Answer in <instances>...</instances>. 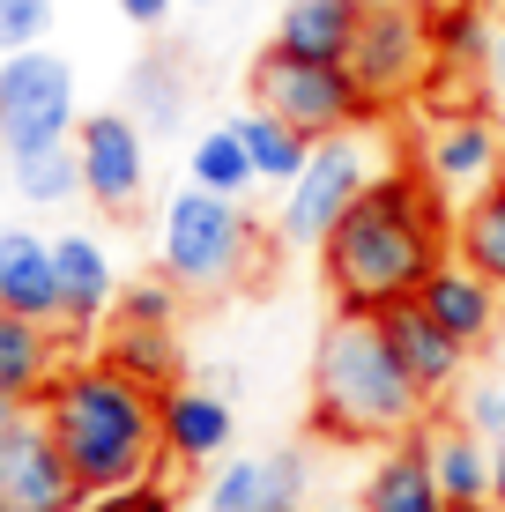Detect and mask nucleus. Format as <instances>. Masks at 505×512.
Wrapping results in <instances>:
<instances>
[{
  "label": "nucleus",
  "instance_id": "nucleus-1",
  "mask_svg": "<svg viewBox=\"0 0 505 512\" xmlns=\"http://www.w3.org/2000/svg\"><path fill=\"white\" fill-rule=\"evenodd\" d=\"M439 260H454V208L424 171H379L357 193V208L320 245V282L335 312L379 320L387 305H409Z\"/></svg>",
  "mask_w": 505,
  "mask_h": 512
},
{
  "label": "nucleus",
  "instance_id": "nucleus-2",
  "mask_svg": "<svg viewBox=\"0 0 505 512\" xmlns=\"http://www.w3.org/2000/svg\"><path fill=\"white\" fill-rule=\"evenodd\" d=\"M424 386L402 372L387 327L335 312L312 349V431L327 446H402L424 431Z\"/></svg>",
  "mask_w": 505,
  "mask_h": 512
},
{
  "label": "nucleus",
  "instance_id": "nucleus-3",
  "mask_svg": "<svg viewBox=\"0 0 505 512\" xmlns=\"http://www.w3.org/2000/svg\"><path fill=\"white\" fill-rule=\"evenodd\" d=\"M52 446L67 453V468L82 475V490H127L149 483L164 468V431H156V394L134 386L112 364H75V372L52 379V394L38 401Z\"/></svg>",
  "mask_w": 505,
  "mask_h": 512
},
{
  "label": "nucleus",
  "instance_id": "nucleus-4",
  "mask_svg": "<svg viewBox=\"0 0 505 512\" xmlns=\"http://www.w3.org/2000/svg\"><path fill=\"white\" fill-rule=\"evenodd\" d=\"M156 260H164V275L179 282L186 297H216V290H231V282L253 275L260 231H253L246 201H223V193L186 186V193H171V201H164Z\"/></svg>",
  "mask_w": 505,
  "mask_h": 512
},
{
  "label": "nucleus",
  "instance_id": "nucleus-5",
  "mask_svg": "<svg viewBox=\"0 0 505 512\" xmlns=\"http://www.w3.org/2000/svg\"><path fill=\"white\" fill-rule=\"evenodd\" d=\"M246 90H253L260 112L290 119V127H298L305 141H335V134H357L364 119H379L372 104H364V90H357L350 67L298 60V52H283V45H268V52L253 60Z\"/></svg>",
  "mask_w": 505,
  "mask_h": 512
},
{
  "label": "nucleus",
  "instance_id": "nucleus-6",
  "mask_svg": "<svg viewBox=\"0 0 505 512\" xmlns=\"http://www.w3.org/2000/svg\"><path fill=\"white\" fill-rule=\"evenodd\" d=\"M75 127H82L75 67H67L60 52H45V45L8 52V60H0V149H8V164L75 141Z\"/></svg>",
  "mask_w": 505,
  "mask_h": 512
},
{
  "label": "nucleus",
  "instance_id": "nucleus-7",
  "mask_svg": "<svg viewBox=\"0 0 505 512\" xmlns=\"http://www.w3.org/2000/svg\"><path fill=\"white\" fill-rule=\"evenodd\" d=\"M372 179H379V171H372V149H364L357 134L312 141V164L283 186V216H275L283 245H312V253H320L327 231L357 208V193L372 186Z\"/></svg>",
  "mask_w": 505,
  "mask_h": 512
},
{
  "label": "nucleus",
  "instance_id": "nucleus-8",
  "mask_svg": "<svg viewBox=\"0 0 505 512\" xmlns=\"http://www.w3.org/2000/svg\"><path fill=\"white\" fill-rule=\"evenodd\" d=\"M350 75L372 112L416 97L431 75H439V52H431V23L424 8H364V30L350 45Z\"/></svg>",
  "mask_w": 505,
  "mask_h": 512
},
{
  "label": "nucleus",
  "instance_id": "nucleus-9",
  "mask_svg": "<svg viewBox=\"0 0 505 512\" xmlns=\"http://www.w3.org/2000/svg\"><path fill=\"white\" fill-rule=\"evenodd\" d=\"M82 156V201H97L104 216H134L149 193V127L134 112H90L75 127Z\"/></svg>",
  "mask_w": 505,
  "mask_h": 512
},
{
  "label": "nucleus",
  "instance_id": "nucleus-10",
  "mask_svg": "<svg viewBox=\"0 0 505 512\" xmlns=\"http://www.w3.org/2000/svg\"><path fill=\"white\" fill-rule=\"evenodd\" d=\"M0 505L8 512H82L90 505L82 475L67 468L60 446H52L45 416H30L23 431H15V446L0 453Z\"/></svg>",
  "mask_w": 505,
  "mask_h": 512
},
{
  "label": "nucleus",
  "instance_id": "nucleus-11",
  "mask_svg": "<svg viewBox=\"0 0 505 512\" xmlns=\"http://www.w3.org/2000/svg\"><path fill=\"white\" fill-rule=\"evenodd\" d=\"M424 179L439 193H454V201H476L483 186L505 179V127L491 112H454L439 119L424 141Z\"/></svg>",
  "mask_w": 505,
  "mask_h": 512
},
{
  "label": "nucleus",
  "instance_id": "nucleus-12",
  "mask_svg": "<svg viewBox=\"0 0 505 512\" xmlns=\"http://www.w3.org/2000/svg\"><path fill=\"white\" fill-rule=\"evenodd\" d=\"M305 490H312V461L298 446H275L253 461H216L201 512H305Z\"/></svg>",
  "mask_w": 505,
  "mask_h": 512
},
{
  "label": "nucleus",
  "instance_id": "nucleus-13",
  "mask_svg": "<svg viewBox=\"0 0 505 512\" xmlns=\"http://www.w3.org/2000/svg\"><path fill=\"white\" fill-rule=\"evenodd\" d=\"M416 305H424L431 320L454 334L468 357H476V349H491L498 334H505V290H498L491 275H476L468 260H439V268H431V282L416 290Z\"/></svg>",
  "mask_w": 505,
  "mask_h": 512
},
{
  "label": "nucleus",
  "instance_id": "nucleus-14",
  "mask_svg": "<svg viewBox=\"0 0 505 512\" xmlns=\"http://www.w3.org/2000/svg\"><path fill=\"white\" fill-rule=\"evenodd\" d=\"M156 431H164V461L171 468H216L223 453H231L238 438V416L231 401L216 394V386H171V394H156Z\"/></svg>",
  "mask_w": 505,
  "mask_h": 512
},
{
  "label": "nucleus",
  "instance_id": "nucleus-15",
  "mask_svg": "<svg viewBox=\"0 0 505 512\" xmlns=\"http://www.w3.org/2000/svg\"><path fill=\"white\" fill-rule=\"evenodd\" d=\"M379 327H387V342H394V357H402V372L424 386V401H439V394H454V386H461L468 349H461L439 320H431L416 297H409V305H387V312H379Z\"/></svg>",
  "mask_w": 505,
  "mask_h": 512
},
{
  "label": "nucleus",
  "instance_id": "nucleus-16",
  "mask_svg": "<svg viewBox=\"0 0 505 512\" xmlns=\"http://www.w3.org/2000/svg\"><path fill=\"white\" fill-rule=\"evenodd\" d=\"M0 312L60 327V268H52V238L30 223H0Z\"/></svg>",
  "mask_w": 505,
  "mask_h": 512
},
{
  "label": "nucleus",
  "instance_id": "nucleus-17",
  "mask_svg": "<svg viewBox=\"0 0 505 512\" xmlns=\"http://www.w3.org/2000/svg\"><path fill=\"white\" fill-rule=\"evenodd\" d=\"M52 268H60V327L90 334L104 312L119 305V275H112V253L90 238V231H60L52 238Z\"/></svg>",
  "mask_w": 505,
  "mask_h": 512
},
{
  "label": "nucleus",
  "instance_id": "nucleus-18",
  "mask_svg": "<svg viewBox=\"0 0 505 512\" xmlns=\"http://www.w3.org/2000/svg\"><path fill=\"white\" fill-rule=\"evenodd\" d=\"M416 446L439 475L446 505H491V438H476L461 416H446V423H424Z\"/></svg>",
  "mask_w": 505,
  "mask_h": 512
},
{
  "label": "nucleus",
  "instance_id": "nucleus-19",
  "mask_svg": "<svg viewBox=\"0 0 505 512\" xmlns=\"http://www.w3.org/2000/svg\"><path fill=\"white\" fill-rule=\"evenodd\" d=\"M357 30H364L357 0H283V15H275V45L298 52V60H327V67H350Z\"/></svg>",
  "mask_w": 505,
  "mask_h": 512
},
{
  "label": "nucleus",
  "instance_id": "nucleus-20",
  "mask_svg": "<svg viewBox=\"0 0 505 512\" xmlns=\"http://www.w3.org/2000/svg\"><path fill=\"white\" fill-rule=\"evenodd\" d=\"M52 379H60V342H52L45 320H23V312H0V401H45Z\"/></svg>",
  "mask_w": 505,
  "mask_h": 512
},
{
  "label": "nucleus",
  "instance_id": "nucleus-21",
  "mask_svg": "<svg viewBox=\"0 0 505 512\" xmlns=\"http://www.w3.org/2000/svg\"><path fill=\"white\" fill-rule=\"evenodd\" d=\"M364 512H454L416 438L387 446V461H379V468H372V483H364Z\"/></svg>",
  "mask_w": 505,
  "mask_h": 512
},
{
  "label": "nucleus",
  "instance_id": "nucleus-22",
  "mask_svg": "<svg viewBox=\"0 0 505 512\" xmlns=\"http://www.w3.org/2000/svg\"><path fill=\"white\" fill-rule=\"evenodd\" d=\"M104 364H112V372H127L134 386H149V394H171V386H179V372H186L179 334H171V327H127V320H112Z\"/></svg>",
  "mask_w": 505,
  "mask_h": 512
},
{
  "label": "nucleus",
  "instance_id": "nucleus-23",
  "mask_svg": "<svg viewBox=\"0 0 505 512\" xmlns=\"http://www.w3.org/2000/svg\"><path fill=\"white\" fill-rule=\"evenodd\" d=\"M454 260H468L476 275H491L505 290V179L454 208Z\"/></svg>",
  "mask_w": 505,
  "mask_h": 512
},
{
  "label": "nucleus",
  "instance_id": "nucleus-24",
  "mask_svg": "<svg viewBox=\"0 0 505 512\" xmlns=\"http://www.w3.org/2000/svg\"><path fill=\"white\" fill-rule=\"evenodd\" d=\"M186 186L223 193V201H246V193L260 186V171L246 156V134H238V127H208L194 149H186Z\"/></svg>",
  "mask_w": 505,
  "mask_h": 512
},
{
  "label": "nucleus",
  "instance_id": "nucleus-25",
  "mask_svg": "<svg viewBox=\"0 0 505 512\" xmlns=\"http://www.w3.org/2000/svg\"><path fill=\"white\" fill-rule=\"evenodd\" d=\"M127 104H134V119H142L149 134H179V127H186V67L171 60V52H149V60H134Z\"/></svg>",
  "mask_w": 505,
  "mask_h": 512
},
{
  "label": "nucleus",
  "instance_id": "nucleus-26",
  "mask_svg": "<svg viewBox=\"0 0 505 512\" xmlns=\"http://www.w3.org/2000/svg\"><path fill=\"white\" fill-rule=\"evenodd\" d=\"M231 127H238V134H246V156H253V171H260V186H290V179H298V171L312 164V141H305L298 127H290V119H275V112H260V104H253V112H238V119H231Z\"/></svg>",
  "mask_w": 505,
  "mask_h": 512
},
{
  "label": "nucleus",
  "instance_id": "nucleus-27",
  "mask_svg": "<svg viewBox=\"0 0 505 512\" xmlns=\"http://www.w3.org/2000/svg\"><path fill=\"white\" fill-rule=\"evenodd\" d=\"M431 23V52H439V75H483V60H491V15L461 8V0H439V8H424Z\"/></svg>",
  "mask_w": 505,
  "mask_h": 512
},
{
  "label": "nucleus",
  "instance_id": "nucleus-28",
  "mask_svg": "<svg viewBox=\"0 0 505 512\" xmlns=\"http://www.w3.org/2000/svg\"><path fill=\"white\" fill-rule=\"evenodd\" d=\"M15 193H23L30 208H67L82 193V156L75 141H60V149H38V156H15Z\"/></svg>",
  "mask_w": 505,
  "mask_h": 512
},
{
  "label": "nucleus",
  "instance_id": "nucleus-29",
  "mask_svg": "<svg viewBox=\"0 0 505 512\" xmlns=\"http://www.w3.org/2000/svg\"><path fill=\"white\" fill-rule=\"evenodd\" d=\"M179 282L171 275H149V282H119V305H112V320H127V327H171L179 320Z\"/></svg>",
  "mask_w": 505,
  "mask_h": 512
},
{
  "label": "nucleus",
  "instance_id": "nucleus-30",
  "mask_svg": "<svg viewBox=\"0 0 505 512\" xmlns=\"http://www.w3.org/2000/svg\"><path fill=\"white\" fill-rule=\"evenodd\" d=\"M45 30H52V0H0V60L45 45Z\"/></svg>",
  "mask_w": 505,
  "mask_h": 512
},
{
  "label": "nucleus",
  "instance_id": "nucleus-31",
  "mask_svg": "<svg viewBox=\"0 0 505 512\" xmlns=\"http://www.w3.org/2000/svg\"><path fill=\"white\" fill-rule=\"evenodd\" d=\"M476 438H491V446H505V386H468V401L454 409Z\"/></svg>",
  "mask_w": 505,
  "mask_h": 512
},
{
  "label": "nucleus",
  "instance_id": "nucleus-32",
  "mask_svg": "<svg viewBox=\"0 0 505 512\" xmlns=\"http://www.w3.org/2000/svg\"><path fill=\"white\" fill-rule=\"evenodd\" d=\"M82 512H171V490L149 475V483H127V490H97Z\"/></svg>",
  "mask_w": 505,
  "mask_h": 512
},
{
  "label": "nucleus",
  "instance_id": "nucleus-33",
  "mask_svg": "<svg viewBox=\"0 0 505 512\" xmlns=\"http://www.w3.org/2000/svg\"><path fill=\"white\" fill-rule=\"evenodd\" d=\"M119 15H127L134 30H156V23H171V8H179V0H112Z\"/></svg>",
  "mask_w": 505,
  "mask_h": 512
},
{
  "label": "nucleus",
  "instance_id": "nucleus-34",
  "mask_svg": "<svg viewBox=\"0 0 505 512\" xmlns=\"http://www.w3.org/2000/svg\"><path fill=\"white\" fill-rule=\"evenodd\" d=\"M483 90H491V97L505 104V23L491 30V60H483Z\"/></svg>",
  "mask_w": 505,
  "mask_h": 512
},
{
  "label": "nucleus",
  "instance_id": "nucleus-35",
  "mask_svg": "<svg viewBox=\"0 0 505 512\" xmlns=\"http://www.w3.org/2000/svg\"><path fill=\"white\" fill-rule=\"evenodd\" d=\"M23 423H30V409H23V401H0V453L15 446V431H23Z\"/></svg>",
  "mask_w": 505,
  "mask_h": 512
},
{
  "label": "nucleus",
  "instance_id": "nucleus-36",
  "mask_svg": "<svg viewBox=\"0 0 505 512\" xmlns=\"http://www.w3.org/2000/svg\"><path fill=\"white\" fill-rule=\"evenodd\" d=\"M491 505L505 512V446H491Z\"/></svg>",
  "mask_w": 505,
  "mask_h": 512
},
{
  "label": "nucleus",
  "instance_id": "nucleus-37",
  "mask_svg": "<svg viewBox=\"0 0 505 512\" xmlns=\"http://www.w3.org/2000/svg\"><path fill=\"white\" fill-rule=\"evenodd\" d=\"M357 8H424V0H357Z\"/></svg>",
  "mask_w": 505,
  "mask_h": 512
},
{
  "label": "nucleus",
  "instance_id": "nucleus-38",
  "mask_svg": "<svg viewBox=\"0 0 505 512\" xmlns=\"http://www.w3.org/2000/svg\"><path fill=\"white\" fill-rule=\"evenodd\" d=\"M461 8H476V15H498V8H505V0H461Z\"/></svg>",
  "mask_w": 505,
  "mask_h": 512
},
{
  "label": "nucleus",
  "instance_id": "nucleus-39",
  "mask_svg": "<svg viewBox=\"0 0 505 512\" xmlns=\"http://www.w3.org/2000/svg\"><path fill=\"white\" fill-rule=\"evenodd\" d=\"M454 512H498V505H454Z\"/></svg>",
  "mask_w": 505,
  "mask_h": 512
},
{
  "label": "nucleus",
  "instance_id": "nucleus-40",
  "mask_svg": "<svg viewBox=\"0 0 505 512\" xmlns=\"http://www.w3.org/2000/svg\"><path fill=\"white\" fill-rule=\"evenodd\" d=\"M327 512H364V498H357V505H327Z\"/></svg>",
  "mask_w": 505,
  "mask_h": 512
},
{
  "label": "nucleus",
  "instance_id": "nucleus-41",
  "mask_svg": "<svg viewBox=\"0 0 505 512\" xmlns=\"http://www.w3.org/2000/svg\"><path fill=\"white\" fill-rule=\"evenodd\" d=\"M194 8H223V0H194Z\"/></svg>",
  "mask_w": 505,
  "mask_h": 512
},
{
  "label": "nucleus",
  "instance_id": "nucleus-42",
  "mask_svg": "<svg viewBox=\"0 0 505 512\" xmlns=\"http://www.w3.org/2000/svg\"><path fill=\"white\" fill-rule=\"evenodd\" d=\"M0 512H8V505H0Z\"/></svg>",
  "mask_w": 505,
  "mask_h": 512
}]
</instances>
